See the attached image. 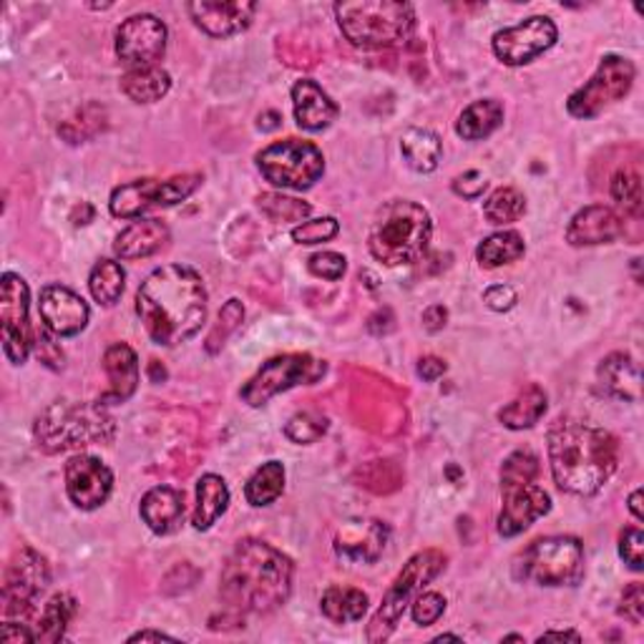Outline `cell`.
Here are the masks:
<instances>
[{
  "instance_id": "obj_1",
  "label": "cell",
  "mask_w": 644,
  "mask_h": 644,
  "mask_svg": "<svg viewBox=\"0 0 644 644\" xmlns=\"http://www.w3.org/2000/svg\"><path fill=\"white\" fill-rule=\"evenodd\" d=\"M137 313L156 346L187 342L207 320L205 282L187 264H164L141 282Z\"/></svg>"
},
{
  "instance_id": "obj_2",
  "label": "cell",
  "mask_w": 644,
  "mask_h": 644,
  "mask_svg": "<svg viewBox=\"0 0 644 644\" xmlns=\"http://www.w3.org/2000/svg\"><path fill=\"white\" fill-rule=\"evenodd\" d=\"M546 454L557 487L575 496L602 491L620 463V446L610 430L575 418L554 423L546 436Z\"/></svg>"
},
{
  "instance_id": "obj_3",
  "label": "cell",
  "mask_w": 644,
  "mask_h": 644,
  "mask_svg": "<svg viewBox=\"0 0 644 644\" xmlns=\"http://www.w3.org/2000/svg\"><path fill=\"white\" fill-rule=\"evenodd\" d=\"M293 575V561L275 546L242 539L225 564L219 594L237 612L268 614L287 602Z\"/></svg>"
},
{
  "instance_id": "obj_4",
  "label": "cell",
  "mask_w": 644,
  "mask_h": 644,
  "mask_svg": "<svg viewBox=\"0 0 644 644\" xmlns=\"http://www.w3.org/2000/svg\"><path fill=\"white\" fill-rule=\"evenodd\" d=\"M434 222L426 207L411 199H391L378 209L368 232V250L388 268L413 264L428 250Z\"/></svg>"
},
{
  "instance_id": "obj_5",
  "label": "cell",
  "mask_w": 644,
  "mask_h": 644,
  "mask_svg": "<svg viewBox=\"0 0 644 644\" xmlns=\"http://www.w3.org/2000/svg\"><path fill=\"white\" fill-rule=\"evenodd\" d=\"M117 426L101 403L56 401L35 421V440L46 454L111 444Z\"/></svg>"
},
{
  "instance_id": "obj_6",
  "label": "cell",
  "mask_w": 644,
  "mask_h": 644,
  "mask_svg": "<svg viewBox=\"0 0 644 644\" xmlns=\"http://www.w3.org/2000/svg\"><path fill=\"white\" fill-rule=\"evenodd\" d=\"M346 39L358 48H391L405 41L416 25V11L399 0H356L335 6Z\"/></svg>"
},
{
  "instance_id": "obj_7",
  "label": "cell",
  "mask_w": 644,
  "mask_h": 644,
  "mask_svg": "<svg viewBox=\"0 0 644 644\" xmlns=\"http://www.w3.org/2000/svg\"><path fill=\"white\" fill-rule=\"evenodd\" d=\"M516 567L542 587H575L585 577V546L575 536H544L526 546Z\"/></svg>"
},
{
  "instance_id": "obj_8",
  "label": "cell",
  "mask_w": 644,
  "mask_h": 644,
  "mask_svg": "<svg viewBox=\"0 0 644 644\" xmlns=\"http://www.w3.org/2000/svg\"><path fill=\"white\" fill-rule=\"evenodd\" d=\"M446 567V557L440 552H421L416 557H411L403 571L388 589L383 597L381 610L375 612L373 620L368 624V640L370 642H385L399 627L403 612L408 610V604L418 597V592L428 581H434Z\"/></svg>"
},
{
  "instance_id": "obj_9",
  "label": "cell",
  "mask_w": 644,
  "mask_h": 644,
  "mask_svg": "<svg viewBox=\"0 0 644 644\" xmlns=\"http://www.w3.org/2000/svg\"><path fill=\"white\" fill-rule=\"evenodd\" d=\"M258 166L268 182L282 189L305 192L325 174V156L313 141H275L258 154Z\"/></svg>"
},
{
  "instance_id": "obj_10",
  "label": "cell",
  "mask_w": 644,
  "mask_h": 644,
  "mask_svg": "<svg viewBox=\"0 0 644 644\" xmlns=\"http://www.w3.org/2000/svg\"><path fill=\"white\" fill-rule=\"evenodd\" d=\"M201 187V174H182L172 179H137L113 189L109 209L119 219H141L149 209L174 207Z\"/></svg>"
},
{
  "instance_id": "obj_11",
  "label": "cell",
  "mask_w": 644,
  "mask_h": 644,
  "mask_svg": "<svg viewBox=\"0 0 644 644\" xmlns=\"http://www.w3.org/2000/svg\"><path fill=\"white\" fill-rule=\"evenodd\" d=\"M634 76H637V70H634V64L630 58L610 53V56L599 61L597 74L569 96L567 111L575 119L599 117L604 109H610L616 101H622L624 96L632 91Z\"/></svg>"
},
{
  "instance_id": "obj_12",
  "label": "cell",
  "mask_w": 644,
  "mask_h": 644,
  "mask_svg": "<svg viewBox=\"0 0 644 644\" xmlns=\"http://www.w3.org/2000/svg\"><path fill=\"white\" fill-rule=\"evenodd\" d=\"M325 375V363L313 356H277L264 363L250 383L242 388V401L252 408H260L277 393H285L297 385H313Z\"/></svg>"
},
{
  "instance_id": "obj_13",
  "label": "cell",
  "mask_w": 644,
  "mask_h": 644,
  "mask_svg": "<svg viewBox=\"0 0 644 644\" xmlns=\"http://www.w3.org/2000/svg\"><path fill=\"white\" fill-rule=\"evenodd\" d=\"M31 293L29 285L15 272H6L0 282V332H3V352L13 365H23L33 350L35 328L29 320Z\"/></svg>"
},
{
  "instance_id": "obj_14",
  "label": "cell",
  "mask_w": 644,
  "mask_h": 644,
  "mask_svg": "<svg viewBox=\"0 0 644 644\" xmlns=\"http://www.w3.org/2000/svg\"><path fill=\"white\" fill-rule=\"evenodd\" d=\"M51 585V569L39 552L25 546L13 557L6 569L3 581V614L29 616L35 610V599Z\"/></svg>"
},
{
  "instance_id": "obj_15",
  "label": "cell",
  "mask_w": 644,
  "mask_h": 644,
  "mask_svg": "<svg viewBox=\"0 0 644 644\" xmlns=\"http://www.w3.org/2000/svg\"><path fill=\"white\" fill-rule=\"evenodd\" d=\"M559 39L557 25L546 15H532L519 25L499 31L493 35L491 48L496 58L506 66H526L542 53L549 51Z\"/></svg>"
},
{
  "instance_id": "obj_16",
  "label": "cell",
  "mask_w": 644,
  "mask_h": 644,
  "mask_svg": "<svg viewBox=\"0 0 644 644\" xmlns=\"http://www.w3.org/2000/svg\"><path fill=\"white\" fill-rule=\"evenodd\" d=\"M166 25L152 13H137L117 29V56L129 68H149L166 51Z\"/></svg>"
},
{
  "instance_id": "obj_17",
  "label": "cell",
  "mask_w": 644,
  "mask_h": 644,
  "mask_svg": "<svg viewBox=\"0 0 644 644\" xmlns=\"http://www.w3.org/2000/svg\"><path fill=\"white\" fill-rule=\"evenodd\" d=\"M113 491V473L96 456L78 454L66 463V493L70 504L81 511H94L109 501Z\"/></svg>"
},
{
  "instance_id": "obj_18",
  "label": "cell",
  "mask_w": 644,
  "mask_h": 644,
  "mask_svg": "<svg viewBox=\"0 0 644 644\" xmlns=\"http://www.w3.org/2000/svg\"><path fill=\"white\" fill-rule=\"evenodd\" d=\"M501 496H504V509L499 514V534L506 536V539L524 534L536 519H542L552 511L549 493L542 487H536V481L501 487Z\"/></svg>"
},
{
  "instance_id": "obj_19",
  "label": "cell",
  "mask_w": 644,
  "mask_h": 644,
  "mask_svg": "<svg viewBox=\"0 0 644 644\" xmlns=\"http://www.w3.org/2000/svg\"><path fill=\"white\" fill-rule=\"evenodd\" d=\"M39 315L43 328H48L56 338H74V335L86 330L91 310H88L86 299L76 295L74 290L64 285H46L39 297Z\"/></svg>"
},
{
  "instance_id": "obj_20",
  "label": "cell",
  "mask_w": 644,
  "mask_h": 644,
  "mask_svg": "<svg viewBox=\"0 0 644 644\" xmlns=\"http://www.w3.org/2000/svg\"><path fill=\"white\" fill-rule=\"evenodd\" d=\"M187 11L201 31L215 39H227V35L242 33L252 23L258 6L247 0H194Z\"/></svg>"
},
{
  "instance_id": "obj_21",
  "label": "cell",
  "mask_w": 644,
  "mask_h": 644,
  "mask_svg": "<svg viewBox=\"0 0 644 644\" xmlns=\"http://www.w3.org/2000/svg\"><path fill=\"white\" fill-rule=\"evenodd\" d=\"M624 225L622 217L614 209L604 205H592L579 209L567 227V242L575 247H594L610 244L616 237H622Z\"/></svg>"
},
{
  "instance_id": "obj_22",
  "label": "cell",
  "mask_w": 644,
  "mask_h": 644,
  "mask_svg": "<svg viewBox=\"0 0 644 644\" xmlns=\"http://www.w3.org/2000/svg\"><path fill=\"white\" fill-rule=\"evenodd\" d=\"M388 544V528L381 522H348L338 532L335 539V552L346 561H363L370 564L381 557Z\"/></svg>"
},
{
  "instance_id": "obj_23",
  "label": "cell",
  "mask_w": 644,
  "mask_h": 644,
  "mask_svg": "<svg viewBox=\"0 0 644 644\" xmlns=\"http://www.w3.org/2000/svg\"><path fill=\"white\" fill-rule=\"evenodd\" d=\"M103 370L109 378V391L99 403H127L139 388V358L127 342H117L103 352Z\"/></svg>"
},
{
  "instance_id": "obj_24",
  "label": "cell",
  "mask_w": 644,
  "mask_h": 644,
  "mask_svg": "<svg viewBox=\"0 0 644 644\" xmlns=\"http://www.w3.org/2000/svg\"><path fill=\"white\" fill-rule=\"evenodd\" d=\"M141 519L152 528L154 534H174L179 532L187 516V506H184V493L172 487H154L146 491V496L141 499Z\"/></svg>"
},
{
  "instance_id": "obj_25",
  "label": "cell",
  "mask_w": 644,
  "mask_h": 644,
  "mask_svg": "<svg viewBox=\"0 0 644 644\" xmlns=\"http://www.w3.org/2000/svg\"><path fill=\"white\" fill-rule=\"evenodd\" d=\"M293 109L295 121L299 129L305 131H323L338 119V103H335L328 94L310 78H303L293 86Z\"/></svg>"
},
{
  "instance_id": "obj_26",
  "label": "cell",
  "mask_w": 644,
  "mask_h": 644,
  "mask_svg": "<svg viewBox=\"0 0 644 644\" xmlns=\"http://www.w3.org/2000/svg\"><path fill=\"white\" fill-rule=\"evenodd\" d=\"M170 242V227L162 219H137L127 229H121L113 252L121 260H144Z\"/></svg>"
},
{
  "instance_id": "obj_27",
  "label": "cell",
  "mask_w": 644,
  "mask_h": 644,
  "mask_svg": "<svg viewBox=\"0 0 644 644\" xmlns=\"http://www.w3.org/2000/svg\"><path fill=\"white\" fill-rule=\"evenodd\" d=\"M599 385L614 399L640 401V365L624 352H612L597 370Z\"/></svg>"
},
{
  "instance_id": "obj_28",
  "label": "cell",
  "mask_w": 644,
  "mask_h": 644,
  "mask_svg": "<svg viewBox=\"0 0 644 644\" xmlns=\"http://www.w3.org/2000/svg\"><path fill=\"white\" fill-rule=\"evenodd\" d=\"M229 506V489L222 476L205 473L197 483V506H194L192 524L197 532H207Z\"/></svg>"
},
{
  "instance_id": "obj_29",
  "label": "cell",
  "mask_w": 644,
  "mask_h": 644,
  "mask_svg": "<svg viewBox=\"0 0 644 644\" xmlns=\"http://www.w3.org/2000/svg\"><path fill=\"white\" fill-rule=\"evenodd\" d=\"M504 123V106L496 99H481L466 106L456 121V134L466 141L491 137Z\"/></svg>"
},
{
  "instance_id": "obj_30",
  "label": "cell",
  "mask_w": 644,
  "mask_h": 644,
  "mask_svg": "<svg viewBox=\"0 0 644 644\" xmlns=\"http://www.w3.org/2000/svg\"><path fill=\"white\" fill-rule=\"evenodd\" d=\"M172 88V76L162 66L149 68H129L121 76V91L134 103H154L162 101Z\"/></svg>"
},
{
  "instance_id": "obj_31",
  "label": "cell",
  "mask_w": 644,
  "mask_h": 644,
  "mask_svg": "<svg viewBox=\"0 0 644 644\" xmlns=\"http://www.w3.org/2000/svg\"><path fill=\"white\" fill-rule=\"evenodd\" d=\"M401 154L411 170L421 174L436 172L444 156V144L440 139L428 129H408L401 139Z\"/></svg>"
},
{
  "instance_id": "obj_32",
  "label": "cell",
  "mask_w": 644,
  "mask_h": 644,
  "mask_svg": "<svg viewBox=\"0 0 644 644\" xmlns=\"http://www.w3.org/2000/svg\"><path fill=\"white\" fill-rule=\"evenodd\" d=\"M546 413V393L539 385H528L514 401L499 411V421L511 430L536 426Z\"/></svg>"
},
{
  "instance_id": "obj_33",
  "label": "cell",
  "mask_w": 644,
  "mask_h": 644,
  "mask_svg": "<svg viewBox=\"0 0 644 644\" xmlns=\"http://www.w3.org/2000/svg\"><path fill=\"white\" fill-rule=\"evenodd\" d=\"M76 614V599L70 594H56L48 599V604L43 607L39 616V624H35V642L56 644L64 640L70 620Z\"/></svg>"
},
{
  "instance_id": "obj_34",
  "label": "cell",
  "mask_w": 644,
  "mask_h": 644,
  "mask_svg": "<svg viewBox=\"0 0 644 644\" xmlns=\"http://www.w3.org/2000/svg\"><path fill=\"white\" fill-rule=\"evenodd\" d=\"M285 491V466L280 461L262 463L258 471L250 476V481L244 483V499L252 506H270L282 496Z\"/></svg>"
},
{
  "instance_id": "obj_35",
  "label": "cell",
  "mask_w": 644,
  "mask_h": 644,
  "mask_svg": "<svg viewBox=\"0 0 644 644\" xmlns=\"http://www.w3.org/2000/svg\"><path fill=\"white\" fill-rule=\"evenodd\" d=\"M323 614L335 624L360 622L368 612V594L352 587H330L323 594Z\"/></svg>"
},
{
  "instance_id": "obj_36",
  "label": "cell",
  "mask_w": 644,
  "mask_h": 644,
  "mask_svg": "<svg viewBox=\"0 0 644 644\" xmlns=\"http://www.w3.org/2000/svg\"><path fill=\"white\" fill-rule=\"evenodd\" d=\"M526 252L524 237L519 232H496L483 240L479 247H476V260L481 262V268H504V264H511L516 260H522Z\"/></svg>"
},
{
  "instance_id": "obj_37",
  "label": "cell",
  "mask_w": 644,
  "mask_h": 644,
  "mask_svg": "<svg viewBox=\"0 0 644 644\" xmlns=\"http://www.w3.org/2000/svg\"><path fill=\"white\" fill-rule=\"evenodd\" d=\"M123 285H127V272H123L121 262L117 260H99L94 264L91 275H88V290L91 297L103 307H113L123 295Z\"/></svg>"
},
{
  "instance_id": "obj_38",
  "label": "cell",
  "mask_w": 644,
  "mask_h": 644,
  "mask_svg": "<svg viewBox=\"0 0 644 644\" xmlns=\"http://www.w3.org/2000/svg\"><path fill=\"white\" fill-rule=\"evenodd\" d=\"M526 211L524 194L514 187H501L491 192V197L483 201V215L491 225H511L519 222Z\"/></svg>"
},
{
  "instance_id": "obj_39",
  "label": "cell",
  "mask_w": 644,
  "mask_h": 644,
  "mask_svg": "<svg viewBox=\"0 0 644 644\" xmlns=\"http://www.w3.org/2000/svg\"><path fill=\"white\" fill-rule=\"evenodd\" d=\"M612 199L616 201L627 217H640L642 215V176L637 170H624L612 176Z\"/></svg>"
},
{
  "instance_id": "obj_40",
  "label": "cell",
  "mask_w": 644,
  "mask_h": 644,
  "mask_svg": "<svg viewBox=\"0 0 644 644\" xmlns=\"http://www.w3.org/2000/svg\"><path fill=\"white\" fill-rule=\"evenodd\" d=\"M258 207L262 215H268L272 222H303V219L310 215V205L307 201H299L295 197H285V194H260Z\"/></svg>"
},
{
  "instance_id": "obj_41",
  "label": "cell",
  "mask_w": 644,
  "mask_h": 644,
  "mask_svg": "<svg viewBox=\"0 0 644 644\" xmlns=\"http://www.w3.org/2000/svg\"><path fill=\"white\" fill-rule=\"evenodd\" d=\"M325 430H328V418H325L323 413L305 411L290 418L285 426V436L293 440V444H315L317 438L325 436Z\"/></svg>"
},
{
  "instance_id": "obj_42",
  "label": "cell",
  "mask_w": 644,
  "mask_h": 644,
  "mask_svg": "<svg viewBox=\"0 0 644 644\" xmlns=\"http://www.w3.org/2000/svg\"><path fill=\"white\" fill-rule=\"evenodd\" d=\"M539 476V458L532 451H516L511 454L504 466H501V487H511V483H534Z\"/></svg>"
},
{
  "instance_id": "obj_43",
  "label": "cell",
  "mask_w": 644,
  "mask_h": 644,
  "mask_svg": "<svg viewBox=\"0 0 644 644\" xmlns=\"http://www.w3.org/2000/svg\"><path fill=\"white\" fill-rule=\"evenodd\" d=\"M338 232H340L338 219L320 217V219H310V222L297 225L293 229V240L297 244H320V242H330Z\"/></svg>"
},
{
  "instance_id": "obj_44",
  "label": "cell",
  "mask_w": 644,
  "mask_h": 644,
  "mask_svg": "<svg viewBox=\"0 0 644 644\" xmlns=\"http://www.w3.org/2000/svg\"><path fill=\"white\" fill-rule=\"evenodd\" d=\"M411 604L413 622H416L418 627H430V624H436L446 612V597L438 592H423L413 599Z\"/></svg>"
},
{
  "instance_id": "obj_45",
  "label": "cell",
  "mask_w": 644,
  "mask_h": 644,
  "mask_svg": "<svg viewBox=\"0 0 644 644\" xmlns=\"http://www.w3.org/2000/svg\"><path fill=\"white\" fill-rule=\"evenodd\" d=\"M307 270H310L315 277L338 282V280H342V275H346L348 260L338 252H317V254H313L310 260H307Z\"/></svg>"
},
{
  "instance_id": "obj_46",
  "label": "cell",
  "mask_w": 644,
  "mask_h": 644,
  "mask_svg": "<svg viewBox=\"0 0 644 644\" xmlns=\"http://www.w3.org/2000/svg\"><path fill=\"white\" fill-rule=\"evenodd\" d=\"M642 552H644L642 528H637V526L624 528L622 536H620V557L624 559V564H630V569H634V571L644 569Z\"/></svg>"
},
{
  "instance_id": "obj_47",
  "label": "cell",
  "mask_w": 644,
  "mask_h": 644,
  "mask_svg": "<svg viewBox=\"0 0 644 644\" xmlns=\"http://www.w3.org/2000/svg\"><path fill=\"white\" fill-rule=\"evenodd\" d=\"M48 328H35L33 332V350L35 356L41 358V363H46L48 368H61L64 365V352L56 346V340L51 338Z\"/></svg>"
},
{
  "instance_id": "obj_48",
  "label": "cell",
  "mask_w": 644,
  "mask_h": 644,
  "mask_svg": "<svg viewBox=\"0 0 644 644\" xmlns=\"http://www.w3.org/2000/svg\"><path fill=\"white\" fill-rule=\"evenodd\" d=\"M620 614L632 624H642V620H644V589H642L640 581H634V585L624 589Z\"/></svg>"
},
{
  "instance_id": "obj_49",
  "label": "cell",
  "mask_w": 644,
  "mask_h": 644,
  "mask_svg": "<svg viewBox=\"0 0 644 644\" xmlns=\"http://www.w3.org/2000/svg\"><path fill=\"white\" fill-rule=\"evenodd\" d=\"M483 189H487V179H483L481 172H473V170L461 174L454 182V192L458 194V197H466V199L481 197Z\"/></svg>"
},
{
  "instance_id": "obj_50",
  "label": "cell",
  "mask_w": 644,
  "mask_h": 644,
  "mask_svg": "<svg viewBox=\"0 0 644 644\" xmlns=\"http://www.w3.org/2000/svg\"><path fill=\"white\" fill-rule=\"evenodd\" d=\"M483 303H487L491 310L506 313L516 305V293H514V287H509V285H493L483 293Z\"/></svg>"
},
{
  "instance_id": "obj_51",
  "label": "cell",
  "mask_w": 644,
  "mask_h": 644,
  "mask_svg": "<svg viewBox=\"0 0 644 644\" xmlns=\"http://www.w3.org/2000/svg\"><path fill=\"white\" fill-rule=\"evenodd\" d=\"M242 317H244L242 305L237 303V299H229V303L225 305V310L219 313V323H227V328H229V330H234L237 325L242 323ZM219 330H222V325H219V328L215 330V335H211L209 342H222V340L227 338V332H225V335H222V340H217V332H219Z\"/></svg>"
},
{
  "instance_id": "obj_52",
  "label": "cell",
  "mask_w": 644,
  "mask_h": 644,
  "mask_svg": "<svg viewBox=\"0 0 644 644\" xmlns=\"http://www.w3.org/2000/svg\"><path fill=\"white\" fill-rule=\"evenodd\" d=\"M3 642L6 644L35 642V634H33V630H29V624H15L11 620H6V624H3Z\"/></svg>"
},
{
  "instance_id": "obj_53",
  "label": "cell",
  "mask_w": 644,
  "mask_h": 644,
  "mask_svg": "<svg viewBox=\"0 0 644 644\" xmlns=\"http://www.w3.org/2000/svg\"><path fill=\"white\" fill-rule=\"evenodd\" d=\"M446 320H448V310L444 305H430L426 313H423V328L428 332H438L446 328Z\"/></svg>"
},
{
  "instance_id": "obj_54",
  "label": "cell",
  "mask_w": 644,
  "mask_h": 644,
  "mask_svg": "<svg viewBox=\"0 0 644 644\" xmlns=\"http://www.w3.org/2000/svg\"><path fill=\"white\" fill-rule=\"evenodd\" d=\"M446 373V363L440 358H434V356H428V358H421V363H418V375L423 378V381H438L440 375Z\"/></svg>"
},
{
  "instance_id": "obj_55",
  "label": "cell",
  "mask_w": 644,
  "mask_h": 644,
  "mask_svg": "<svg viewBox=\"0 0 644 644\" xmlns=\"http://www.w3.org/2000/svg\"><path fill=\"white\" fill-rule=\"evenodd\" d=\"M129 642H174V637L164 632H152V630H141L137 634H131Z\"/></svg>"
},
{
  "instance_id": "obj_56",
  "label": "cell",
  "mask_w": 644,
  "mask_h": 644,
  "mask_svg": "<svg viewBox=\"0 0 644 644\" xmlns=\"http://www.w3.org/2000/svg\"><path fill=\"white\" fill-rule=\"evenodd\" d=\"M630 511L634 514V519H637V522H644V511H642V489L632 491V496H630Z\"/></svg>"
},
{
  "instance_id": "obj_57",
  "label": "cell",
  "mask_w": 644,
  "mask_h": 644,
  "mask_svg": "<svg viewBox=\"0 0 644 644\" xmlns=\"http://www.w3.org/2000/svg\"><path fill=\"white\" fill-rule=\"evenodd\" d=\"M546 640H575V642H579L581 637L577 632H544L539 642H546Z\"/></svg>"
},
{
  "instance_id": "obj_58",
  "label": "cell",
  "mask_w": 644,
  "mask_h": 644,
  "mask_svg": "<svg viewBox=\"0 0 644 644\" xmlns=\"http://www.w3.org/2000/svg\"><path fill=\"white\" fill-rule=\"evenodd\" d=\"M434 642H461V637H456V634H440Z\"/></svg>"
}]
</instances>
